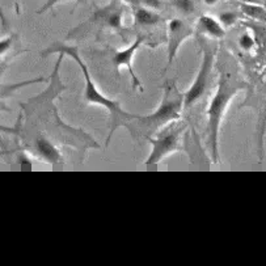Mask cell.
<instances>
[{
  "label": "cell",
  "mask_w": 266,
  "mask_h": 266,
  "mask_svg": "<svg viewBox=\"0 0 266 266\" xmlns=\"http://www.w3.org/2000/svg\"><path fill=\"white\" fill-rule=\"evenodd\" d=\"M51 54H62L63 57H70L71 59H73L77 63V66L80 67V70L83 72V77L85 80V85H84V101L86 104L91 105H96V107H103L105 109L109 110L110 114V131L109 135L107 138V146L110 143L113 134L116 133V130H118L120 127H129V125L131 123V121L137 117V114H131L126 110H123L122 107L120 105V103L117 100H112L109 97H107L105 95H103L99 91L97 85L95 84V81L92 80L91 76L90 70L86 64L84 63L81 57H80L79 50L77 47L71 46V45H66L63 42H55L53 45L47 47L46 50H43L41 53L43 58L49 57Z\"/></svg>",
  "instance_id": "cell-1"
},
{
  "label": "cell",
  "mask_w": 266,
  "mask_h": 266,
  "mask_svg": "<svg viewBox=\"0 0 266 266\" xmlns=\"http://www.w3.org/2000/svg\"><path fill=\"white\" fill-rule=\"evenodd\" d=\"M185 109L184 94L180 92L176 80H168L164 84L163 97L155 112L147 116H137L131 121L129 130L135 140L146 139L163 129L164 126L181 120V113Z\"/></svg>",
  "instance_id": "cell-2"
},
{
  "label": "cell",
  "mask_w": 266,
  "mask_h": 266,
  "mask_svg": "<svg viewBox=\"0 0 266 266\" xmlns=\"http://www.w3.org/2000/svg\"><path fill=\"white\" fill-rule=\"evenodd\" d=\"M244 84L237 77H235L231 72H222L219 76V81L216 85L213 97L209 103L206 110L207 125H206V142L207 148L211 155L214 163L219 161V130L220 123L223 120L227 109L230 107L231 101L236 94L243 88Z\"/></svg>",
  "instance_id": "cell-3"
},
{
  "label": "cell",
  "mask_w": 266,
  "mask_h": 266,
  "mask_svg": "<svg viewBox=\"0 0 266 266\" xmlns=\"http://www.w3.org/2000/svg\"><path fill=\"white\" fill-rule=\"evenodd\" d=\"M185 130H187V123L179 120L166 125L153 135H151L150 138H147L152 148H151V153L146 159L144 164L146 165H157L166 156L180 151Z\"/></svg>",
  "instance_id": "cell-4"
},
{
  "label": "cell",
  "mask_w": 266,
  "mask_h": 266,
  "mask_svg": "<svg viewBox=\"0 0 266 266\" xmlns=\"http://www.w3.org/2000/svg\"><path fill=\"white\" fill-rule=\"evenodd\" d=\"M201 51H202V62L200 70L194 77L193 83L189 86L187 92H184V104L185 109L194 107L198 101L206 95L209 85L211 83V73H213L214 64H215L216 54L219 46L211 47L206 41H201Z\"/></svg>",
  "instance_id": "cell-5"
},
{
  "label": "cell",
  "mask_w": 266,
  "mask_h": 266,
  "mask_svg": "<svg viewBox=\"0 0 266 266\" xmlns=\"http://www.w3.org/2000/svg\"><path fill=\"white\" fill-rule=\"evenodd\" d=\"M194 30L190 28L187 23L179 17L170 19L166 25V67L164 72L173 64L176 59L181 45L190 37H193Z\"/></svg>",
  "instance_id": "cell-6"
},
{
  "label": "cell",
  "mask_w": 266,
  "mask_h": 266,
  "mask_svg": "<svg viewBox=\"0 0 266 266\" xmlns=\"http://www.w3.org/2000/svg\"><path fill=\"white\" fill-rule=\"evenodd\" d=\"M144 42V37L143 36H138L137 40L134 41L131 45H129L127 47L122 49V50H116L112 57L113 60V64L116 67L117 71H120L121 68H125V70L129 71L131 80H133V88L134 90H140L143 91V86L140 83L139 77L137 76V73L134 72V67H133V60L135 57V53L139 50V47L143 45Z\"/></svg>",
  "instance_id": "cell-7"
},
{
  "label": "cell",
  "mask_w": 266,
  "mask_h": 266,
  "mask_svg": "<svg viewBox=\"0 0 266 266\" xmlns=\"http://www.w3.org/2000/svg\"><path fill=\"white\" fill-rule=\"evenodd\" d=\"M33 152L45 160L46 163L59 164L63 161V156L50 139H47L43 134H38L33 139Z\"/></svg>",
  "instance_id": "cell-8"
},
{
  "label": "cell",
  "mask_w": 266,
  "mask_h": 266,
  "mask_svg": "<svg viewBox=\"0 0 266 266\" xmlns=\"http://www.w3.org/2000/svg\"><path fill=\"white\" fill-rule=\"evenodd\" d=\"M197 30L202 37H209L211 40H220L226 36V29L223 24L215 17L209 15H202L197 21Z\"/></svg>",
  "instance_id": "cell-9"
},
{
  "label": "cell",
  "mask_w": 266,
  "mask_h": 266,
  "mask_svg": "<svg viewBox=\"0 0 266 266\" xmlns=\"http://www.w3.org/2000/svg\"><path fill=\"white\" fill-rule=\"evenodd\" d=\"M135 23L142 27H153L161 21V17L159 14H156L152 8L148 7H139L135 10Z\"/></svg>",
  "instance_id": "cell-10"
},
{
  "label": "cell",
  "mask_w": 266,
  "mask_h": 266,
  "mask_svg": "<svg viewBox=\"0 0 266 266\" xmlns=\"http://www.w3.org/2000/svg\"><path fill=\"white\" fill-rule=\"evenodd\" d=\"M237 45L240 49H243L244 51H250L253 47L256 46V40L250 33H243L237 40Z\"/></svg>",
  "instance_id": "cell-11"
},
{
  "label": "cell",
  "mask_w": 266,
  "mask_h": 266,
  "mask_svg": "<svg viewBox=\"0 0 266 266\" xmlns=\"http://www.w3.org/2000/svg\"><path fill=\"white\" fill-rule=\"evenodd\" d=\"M237 19H239L237 14H235V12H231V11H226V12H222V14L219 15V21L223 24L224 28L232 27V25H235V23L237 21Z\"/></svg>",
  "instance_id": "cell-12"
},
{
  "label": "cell",
  "mask_w": 266,
  "mask_h": 266,
  "mask_svg": "<svg viewBox=\"0 0 266 266\" xmlns=\"http://www.w3.org/2000/svg\"><path fill=\"white\" fill-rule=\"evenodd\" d=\"M174 7L183 14H192L194 11L193 0H174Z\"/></svg>",
  "instance_id": "cell-13"
},
{
  "label": "cell",
  "mask_w": 266,
  "mask_h": 266,
  "mask_svg": "<svg viewBox=\"0 0 266 266\" xmlns=\"http://www.w3.org/2000/svg\"><path fill=\"white\" fill-rule=\"evenodd\" d=\"M140 3L143 4L144 7L152 8V10H156V8H160V0H140Z\"/></svg>",
  "instance_id": "cell-14"
},
{
  "label": "cell",
  "mask_w": 266,
  "mask_h": 266,
  "mask_svg": "<svg viewBox=\"0 0 266 266\" xmlns=\"http://www.w3.org/2000/svg\"><path fill=\"white\" fill-rule=\"evenodd\" d=\"M59 2L60 0H47L46 4H45V6H43V7L40 10V14H42V12H46L47 10H50L51 7H54V6H55L57 3H59Z\"/></svg>",
  "instance_id": "cell-15"
},
{
  "label": "cell",
  "mask_w": 266,
  "mask_h": 266,
  "mask_svg": "<svg viewBox=\"0 0 266 266\" xmlns=\"http://www.w3.org/2000/svg\"><path fill=\"white\" fill-rule=\"evenodd\" d=\"M203 3L207 4V6H215V4L219 3V0H203Z\"/></svg>",
  "instance_id": "cell-16"
}]
</instances>
